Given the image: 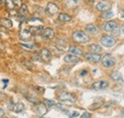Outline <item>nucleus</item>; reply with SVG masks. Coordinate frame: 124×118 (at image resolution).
Instances as JSON below:
<instances>
[{
  "label": "nucleus",
  "instance_id": "nucleus-14",
  "mask_svg": "<svg viewBox=\"0 0 124 118\" xmlns=\"http://www.w3.org/2000/svg\"><path fill=\"white\" fill-rule=\"evenodd\" d=\"M40 54H41V58L43 59L44 61H49L51 59V57H52L51 52L49 50H47V49H42Z\"/></svg>",
  "mask_w": 124,
  "mask_h": 118
},
{
  "label": "nucleus",
  "instance_id": "nucleus-8",
  "mask_svg": "<svg viewBox=\"0 0 124 118\" xmlns=\"http://www.w3.org/2000/svg\"><path fill=\"white\" fill-rule=\"evenodd\" d=\"M102 29L106 31H114L115 30L117 29V24L115 21H108L103 25Z\"/></svg>",
  "mask_w": 124,
  "mask_h": 118
},
{
  "label": "nucleus",
  "instance_id": "nucleus-9",
  "mask_svg": "<svg viewBox=\"0 0 124 118\" xmlns=\"http://www.w3.org/2000/svg\"><path fill=\"white\" fill-rule=\"evenodd\" d=\"M64 61L66 63H69V64H76L79 61V58L76 54H73V53H69V54H66L64 56Z\"/></svg>",
  "mask_w": 124,
  "mask_h": 118
},
{
  "label": "nucleus",
  "instance_id": "nucleus-29",
  "mask_svg": "<svg viewBox=\"0 0 124 118\" xmlns=\"http://www.w3.org/2000/svg\"><path fill=\"white\" fill-rule=\"evenodd\" d=\"M6 5L9 7V9H13L16 5L14 3V1H11V0H6Z\"/></svg>",
  "mask_w": 124,
  "mask_h": 118
},
{
  "label": "nucleus",
  "instance_id": "nucleus-15",
  "mask_svg": "<svg viewBox=\"0 0 124 118\" xmlns=\"http://www.w3.org/2000/svg\"><path fill=\"white\" fill-rule=\"evenodd\" d=\"M68 52H69L70 53H73V54H76V55H81V54H82L81 49H79V48L76 47V46H70Z\"/></svg>",
  "mask_w": 124,
  "mask_h": 118
},
{
  "label": "nucleus",
  "instance_id": "nucleus-24",
  "mask_svg": "<svg viewBox=\"0 0 124 118\" xmlns=\"http://www.w3.org/2000/svg\"><path fill=\"white\" fill-rule=\"evenodd\" d=\"M80 3V0H68L67 4L69 7H78Z\"/></svg>",
  "mask_w": 124,
  "mask_h": 118
},
{
  "label": "nucleus",
  "instance_id": "nucleus-33",
  "mask_svg": "<svg viewBox=\"0 0 124 118\" xmlns=\"http://www.w3.org/2000/svg\"><path fill=\"white\" fill-rule=\"evenodd\" d=\"M23 64H24V65H26V67H27V68H29V69H31V68H32V64L30 63L29 61H24V62H23Z\"/></svg>",
  "mask_w": 124,
  "mask_h": 118
},
{
  "label": "nucleus",
  "instance_id": "nucleus-3",
  "mask_svg": "<svg viewBox=\"0 0 124 118\" xmlns=\"http://www.w3.org/2000/svg\"><path fill=\"white\" fill-rule=\"evenodd\" d=\"M100 43L102 46L106 47V48H111L116 44V39L112 36H108V35H104L100 38Z\"/></svg>",
  "mask_w": 124,
  "mask_h": 118
},
{
  "label": "nucleus",
  "instance_id": "nucleus-27",
  "mask_svg": "<svg viewBox=\"0 0 124 118\" xmlns=\"http://www.w3.org/2000/svg\"><path fill=\"white\" fill-rule=\"evenodd\" d=\"M27 99L31 102V103H34L35 105L38 103V100H37V98L35 97V96H27Z\"/></svg>",
  "mask_w": 124,
  "mask_h": 118
},
{
  "label": "nucleus",
  "instance_id": "nucleus-16",
  "mask_svg": "<svg viewBox=\"0 0 124 118\" xmlns=\"http://www.w3.org/2000/svg\"><path fill=\"white\" fill-rule=\"evenodd\" d=\"M88 50H89L91 52H95V53H98V52H100L102 51V48H101L99 45H97V44H92V45H90V46H89Z\"/></svg>",
  "mask_w": 124,
  "mask_h": 118
},
{
  "label": "nucleus",
  "instance_id": "nucleus-12",
  "mask_svg": "<svg viewBox=\"0 0 124 118\" xmlns=\"http://www.w3.org/2000/svg\"><path fill=\"white\" fill-rule=\"evenodd\" d=\"M111 8V5L107 3V2H98L96 4V9L100 12H106V11H109Z\"/></svg>",
  "mask_w": 124,
  "mask_h": 118
},
{
  "label": "nucleus",
  "instance_id": "nucleus-18",
  "mask_svg": "<svg viewBox=\"0 0 124 118\" xmlns=\"http://www.w3.org/2000/svg\"><path fill=\"white\" fill-rule=\"evenodd\" d=\"M13 111L16 112V113H19V112H22L23 111H24V104L23 103H17V104H15V106H14V108H13Z\"/></svg>",
  "mask_w": 124,
  "mask_h": 118
},
{
  "label": "nucleus",
  "instance_id": "nucleus-41",
  "mask_svg": "<svg viewBox=\"0 0 124 118\" xmlns=\"http://www.w3.org/2000/svg\"><path fill=\"white\" fill-rule=\"evenodd\" d=\"M89 1H90V2H93V0H89Z\"/></svg>",
  "mask_w": 124,
  "mask_h": 118
},
{
  "label": "nucleus",
  "instance_id": "nucleus-39",
  "mask_svg": "<svg viewBox=\"0 0 124 118\" xmlns=\"http://www.w3.org/2000/svg\"><path fill=\"white\" fill-rule=\"evenodd\" d=\"M1 117H3V114H4V111H3V108H1Z\"/></svg>",
  "mask_w": 124,
  "mask_h": 118
},
{
  "label": "nucleus",
  "instance_id": "nucleus-2",
  "mask_svg": "<svg viewBox=\"0 0 124 118\" xmlns=\"http://www.w3.org/2000/svg\"><path fill=\"white\" fill-rule=\"evenodd\" d=\"M101 62H102V65L104 67H106V68H111V67L115 66V64H116L115 58L111 54H109V53H106V54H104L102 56Z\"/></svg>",
  "mask_w": 124,
  "mask_h": 118
},
{
  "label": "nucleus",
  "instance_id": "nucleus-40",
  "mask_svg": "<svg viewBox=\"0 0 124 118\" xmlns=\"http://www.w3.org/2000/svg\"><path fill=\"white\" fill-rule=\"evenodd\" d=\"M6 4V0H1V5H4Z\"/></svg>",
  "mask_w": 124,
  "mask_h": 118
},
{
  "label": "nucleus",
  "instance_id": "nucleus-11",
  "mask_svg": "<svg viewBox=\"0 0 124 118\" xmlns=\"http://www.w3.org/2000/svg\"><path fill=\"white\" fill-rule=\"evenodd\" d=\"M36 111H37V112H38V113H39L41 116L45 115V114L47 113V111H48L46 104L37 103V104H36Z\"/></svg>",
  "mask_w": 124,
  "mask_h": 118
},
{
  "label": "nucleus",
  "instance_id": "nucleus-10",
  "mask_svg": "<svg viewBox=\"0 0 124 118\" xmlns=\"http://www.w3.org/2000/svg\"><path fill=\"white\" fill-rule=\"evenodd\" d=\"M42 36L46 39H53L54 37V31L51 28H45L42 31Z\"/></svg>",
  "mask_w": 124,
  "mask_h": 118
},
{
  "label": "nucleus",
  "instance_id": "nucleus-20",
  "mask_svg": "<svg viewBox=\"0 0 124 118\" xmlns=\"http://www.w3.org/2000/svg\"><path fill=\"white\" fill-rule=\"evenodd\" d=\"M43 27L41 26H38V27H31L30 30H31V34H42V31H43Z\"/></svg>",
  "mask_w": 124,
  "mask_h": 118
},
{
  "label": "nucleus",
  "instance_id": "nucleus-37",
  "mask_svg": "<svg viewBox=\"0 0 124 118\" xmlns=\"http://www.w3.org/2000/svg\"><path fill=\"white\" fill-rule=\"evenodd\" d=\"M10 15H16V12L15 11V10H13V9H10Z\"/></svg>",
  "mask_w": 124,
  "mask_h": 118
},
{
  "label": "nucleus",
  "instance_id": "nucleus-32",
  "mask_svg": "<svg viewBox=\"0 0 124 118\" xmlns=\"http://www.w3.org/2000/svg\"><path fill=\"white\" fill-rule=\"evenodd\" d=\"M13 1H14L15 5H16V6H17V7H19V8H21V6L23 5L21 0H13Z\"/></svg>",
  "mask_w": 124,
  "mask_h": 118
},
{
  "label": "nucleus",
  "instance_id": "nucleus-17",
  "mask_svg": "<svg viewBox=\"0 0 124 118\" xmlns=\"http://www.w3.org/2000/svg\"><path fill=\"white\" fill-rule=\"evenodd\" d=\"M1 26L5 27L7 29H11L13 27V22L8 18H2L1 19Z\"/></svg>",
  "mask_w": 124,
  "mask_h": 118
},
{
  "label": "nucleus",
  "instance_id": "nucleus-21",
  "mask_svg": "<svg viewBox=\"0 0 124 118\" xmlns=\"http://www.w3.org/2000/svg\"><path fill=\"white\" fill-rule=\"evenodd\" d=\"M58 18L61 22H70L72 20V17L67 14H60L58 15Z\"/></svg>",
  "mask_w": 124,
  "mask_h": 118
},
{
  "label": "nucleus",
  "instance_id": "nucleus-5",
  "mask_svg": "<svg viewBox=\"0 0 124 118\" xmlns=\"http://www.w3.org/2000/svg\"><path fill=\"white\" fill-rule=\"evenodd\" d=\"M84 57L88 61L93 62V63H98L102 58L98 53H95V52H87L84 54Z\"/></svg>",
  "mask_w": 124,
  "mask_h": 118
},
{
  "label": "nucleus",
  "instance_id": "nucleus-13",
  "mask_svg": "<svg viewBox=\"0 0 124 118\" xmlns=\"http://www.w3.org/2000/svg\"><path fill=\"white\" fill-rule=\"evenodd\" d=\"M111 78L115 82H116V83H120V84L123 83V78H122L121 74H119L118 72H113V73H111Z\"/></svg>",
  "mask_w": 124,
  "mask_h": 118
},
{
  "label": "nucleus",
  "instance_id": "nucleus-1",
  "mask_svg": "<svg viewBox=\"0 0 124 118\" xmlns=\"http://www.w3.org/2000/svg\"><path fill=\"white\" fill-rule=\"evenodd\" d=\"M72 37H73V40H74L76 43H78V44H85V43H87V42L90 40L89 36H88L85 32L81 31V30H77V31H75V32L73 33Z\"/></svg>",
  "mask_w": 124,
  "mask_h": 118
},
{
  "label": "nucleus",
  "instance_id": "nucleus-28",
  "mask_svg": "<svg viewBox=\"0 0 124 118\" xmlns=\"http://www.w3.org/2000/svg\"><path fill=\"white\" fill-rule=\"evenodd\" d=\"M45 104H46V106L48 108H53L54 106V102L53 100H48V99H46L45 100Z\"/></svg>",
  "mask_w": 124,
  "mask_h": 118
},
{
  "label": "nucleus",
  "instance_id": "nucleus-34",
  "mask_svg": "<svg viewBox=\"0 0 124 118\" xmlns=\"http://www.w3.org/2000/svg\"><path fill=\"white\" fill-rule=\"evenodd\" d=\"M8 82H9V80H8V79H3V80H2V84H3V86H2V88H6V86H7Z\"/></svg>",
  "mask_w": 124,
  "mask_h": 118
},
{
  "label": "nucleus",
  "instance_id": "nucleus-38",
  "mask_svg": "<svg viewBox=\"0 0 124 118\" xmlns=\"http://www.w3.org/2000/svg\"><path fill=\"white\" fill-rule=\"evenodd\" d=\"M86 73H87L86 71H82V72L80 73V75H85V74H86Z\"/></svg>",
  "mask_w": 124,
  "mask_h": 118
},
{
  "label": "nucleus",
  "instance_id": "nucleus-22",
  "mask_svg": "<svg viewBox=\"0 0 124 118\" xmlns=\"http://www.w3.org/2000/svg\"><path fill=\"white\" fill-rule=\"evenodd\" d=\"M85 30H86V31H87L88 33H95V32H97V29L95 28V26L93 25V24L87 25Z\"/></svg>",
  "mask_w": 124,
  "mask_h": 118
},
{
  "label": "nucleus",
  "instance_id": "nucleus-36",
  "mask_svg": "<svg viewBox=\"0 0 124 118\" xmlns=\"http://www.w3.org/2000/svg\"><path fill=\"white\" fill-rule=\"evenodd\" d=\"M79 116V113L78 111H74L72 114H71V117H78Z\"/></svg>",
  "mask_w": 124,
  "mask_h": 118
},
{
  "label": "nucleus",
  "instance_id": "nucleus-6",
  "mask_svg": "<svg viewBox=\"0 0 124 118\" xmlns=\"http://www.w3.org/2000/svg\"><path fill=\"white\" fill-rule=\"evenodd\" d=\"M46 12L51 15H54L59 12V8L54 3H49L46 7Z\"/></svg>",
  "mask_w": 124,
  "mask_h": 118
},
{
  "label": "nucleus",
  "instance_id": "nucleus-26",
  "mask_svg": "<svg viewBox=\"0 0 124 118\" xmlns=\"http://www.w3.org/2000/svg\"><path fill=\"white\" fill-rule=\"evenodd\" d=\"M102 100H100L99 102H95V103H93L91 106H90V109L91 110H96V109H98L100 106H101V104H102Z\"/></svg>",
  "mask_w": 124,
  "mask_h": 118
},
{
  "label": "nucleus",
  "instance_id": "nucleus-42",
  "mask_svg": "<svg viewBox=\"0 0 124 118\" xmlns=\"http://www.w3.org/2000/svg\"><path fill=\"white\" fill-rule=\"evenodd\" d=\"M122 13H123V14H124V9H123V10H122Z\"/></svg>",
  "mask_w": 124,
  "mask_h": 118
},
{
  "label": "nucleus",
  "instance_id": "nucleus-25",
  "mask_svg": "<svg viewBox=\"0 0 124 118\" xmlns=\"http://www.w3.org/2000/svg\"><path fill=\"white\" fill-rule=\"evenodd\" d=\"M114 16V13L112 12V11H106L103 15H102V17L104 18V19H110V18H112Z\"/></svg>",
  "mask_w": 124,
  "mask_h": 118
},
{
  "label": "nucleus",
  "instance_id": "nucleus-30",
  "mask_svg": "<svg viewBox=\"0 0 124 118\" xmlns=\"http://www.w3.org/2000/svg\"><path fill=\"white\" fill-rule=\"evenodd\" d=\"M56 44H57V46L59 45V46H61L62 48H64V47H66L67 42L64 41V40H57V41H56Z\"/></svg>",
  "mask_w": 124,
  "mask_h": 118
},
{
  "label": "nucleus",
  "instance_id": "nucleus-23",
  "mask_svg": "<svg viewBox=\"0 0 124 118\" xmlns=\"http://www.w3.org/2000/svg\"><path fill=\"white\" fill-rule=\"evenodd\" d=\"M28 14V7H27V5H25V4H23L22 6H21V8H20V11H19V15H21V16H25V15Z\"/></svg>",
  "mask_w": 124,
  "mask_h": 118
},
{
  "label": "nucleus",
  "instance_id": "nucleus-19",
  "mask_svg": "<svg viewBox=\"0 0 124 118\" xmlns=\"http://www.w3.org/2000/svg\"><path fill=\"white\" fill-rule=\"evenodd\" d=\"M31 30H22L21 32H20V34H19V36H20V38L21 39H29L30 37H31Z\"/></svg>",
  "mask_w": 124,
  "mask_h": 118
},
{
  "label": "nucleus",
  "instance_id": "nucleus-7",
  "mask_svg": "<svg viewBox=\"0 0 124 118\" xmlns=\"http://www.w3.org/2000/svg\"><path fill=\"white\" fill-rule=\"evenodd\" d=\"M109 86L108 82L105 81V80H99V81H96L94 82L93 85H92V88L93 89H104Z\"/></svg>",
  "mask_w": 124,
  "mask_h": 118
},
{
  "label": "nucleus",
  "instance_id": "nucleus-31",
  "mask_svg": "<svg viewBox=\"0 0 124 118\" xmlns=\"http://www.w3.org/2000/svg\"><path fill=\"white\" fill-rule=\"evenodd\" d=\"M21 46L22 47H25L27 49H33L34 48V45L32 44H25V43H21Z\"/></svg>",
  "mask_w": 124,
  "mask_h": 118
},
{
  "label": "nucleus",
  "instance_id": "nucleus-4",
  "mask_svg": "<svg viewBox=\"0 0 124 118\" xmlns=\"http://www.w3.org/2000/svg\"><path fill=\"white\" fill-rule=\"evenodd\" d=\"M58 100L61 101V102H70V103H73V102H75V97H74V95L72 93L64 91V92H62V93L59 94Z\"/></svg>",
  "mask_w": 124,
  "mask_h": 118
},
{
  "label": "nucleus",
  "instance_id": "nucleus-35",
  "mask_svg": "<svg viewBox=\"0 0 124 118\" xmlns=\"http://www.w3.org/2000/svg\"><path fill=\"white\" fill-rule=\"evenodd\" d=\"M81 117H82V118H85V117H91V113H89V112H84L83 114H81Z\"/></svg>",
  "mask_w": 124,
  "mask_h": 118
}]
</instances>
